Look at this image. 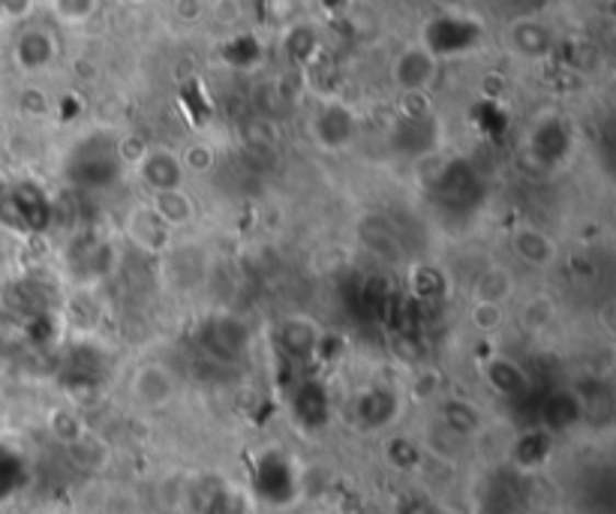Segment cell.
Here are the masks:
<instances>
[{"instance_id":"6da1fadb","label":"cell","mask_w":616,"mask_h":514,"mask_svg":"<svg viewBox=\"0 0 616 514\" xmlns=\"http://www.w3.org/2000/svg\"><path fill=\"white\" fill-rule=\"evenodd\" d=\"M175 395V376L166 364H141L133 374V398L139 400L141 407L157 410L166 407Z\"/></svg>"},{"instance_id":"7a4b0ae2","label":"cell","mask_w":616,"mask_h":514,"mask_svg":"<svg viewBox=\"0 0 616 514\" xmlns=\"http://www.w3.org/2000/svg\"><path fill=\"white\" fill-rule=\"evenodd\" d=\"M139 169L145 184H148L153 193L184 187V165H181V157L166 151V148H153V151L141 153Z\"/></svg>"},{"instance_id":"3957f363","label":"cell","mask_w":616,"mask_h":514,"mask_svg":"<svg viewBox=\"0 0 616 514\" xmlns=\"http://www.w3.org/2000/svg\"><path fill=\"white\" fill-rule=\"evenodd\" d=\"M433 72H436V64H433L431 52L424 48H409L403 52L395 64V82L407 91V94H419L431 84Z\"/></svg>"},{"instance_id":"277c9868","label":"cell","mask_w":616,"mask_h":514,"mask_svg":"<svg viewBox=\"0 0 616 514\" xmlns=\"http://www.w3.org/2000/svg\"><path fill=\"white\" fill-rule=\"evenodd\" d=\"M512 250L524 259L526 265H535V269H545L557 259L554 241H547L545 235L535 232V229H517L512 235Z\"/></svg>"},{"instance_id":"5b68a950","label":"cell","mask_w":616,"mask_h":514,"mask_svg":"<svg viewBox=\"0 0 616 514\" xmlns=\"http://www.w3.org/2000/svg\"><path fill=\"white\" fill-rule=\"evenodd\" d=\"M151 210L160 217V220L172 229V226H184V222L193 220V199L186 196L184 187H175V190H160V193H153V205Z\"/></svg>"},{"instance_id":"8992f818","label":"cell","mask_w":616,"mask_h":514,"mask_svg":"<svg viewBox=\"0 0 616 514\" xmlns=\"http://www.w3.org/2000/svg\"><path fill=\"white\" fill-rule=\"evenodd\" d=\"M514 283H512V274L500 265H490L478 274L476 286H472V295H476V301H484V305H505V298L512 295Z\"/></svg>"},{"instance_id":"52a82bcc","label":"cell","mask_w":616,"mask_h":514,"mask_svg":"<svg viewBox=\"0 0 616 514\" xmlns=\"http://www.w3.org/2000/svg\"><path fill=\"white\" fill-rule=\"evenodd\" d=\"M55 55V46L43 31H31L19 39V60H22L27 70H36V67H46L48 60Z\"/></svg>"},{"instance_id":"ba28073f","label":"cell","mask_w":616,"mask_h":514,"mask_svg":"<svg viewBox=\"0 0 616 514\" xmlns=\"http://www.w3.org/2000/svg\"><path fill=\"white\" fill-rule=\"evenodd\" d=\"M166 229H169V226H166L151 208H139V214L133 217V235H136L145 247H151V250L163 244Z\"/></svg>"},{"instance_id":"9c48e42d","label":"cell","mask_w":616,"mask_h":514,"mask_svg":"<svg viewBox=\"0 0 616 514\" xmlns=\"http://www.w3.org/2000/svg\"><path fill=\"white\" fill-rule=\"evenodd\" d=\"M514 43H517V48H524L526 55H541L547 48V34L538 24L524 22L514 27Z\"/></svg>"},{"instance_id":"30bf717a","label":"cell","mask_w":616,"mask_h":514,"mask_svg":"<svg viewBox=\"0 0 616 514\" xmlns=\"http://www.w3.org/2000/svg\"><path fill=\"white\" fill-rule=\"evenodd\" d=\"M181 165H184V172H208L210 165H214V151H210L208 145H193V148H186L181 153Z\"/></svg>"},{"instance_id":"8fae6325","label":"cell","mask_w":616,"mask_h":514,"mask_svg":"<svg viewBox=\"0 0 616 514\" xmlns=\"http://www.w3.org/2000/svg\"><path fill=\"white\" fill-rule=\"evenodd\" d=\"M469 319H472V325H476L478 331H493V328L500 325V319H502L500 305H484V301H476Z\"/></svg>"},{"instance_id":"7c38bea8","label":"cell","mask_w":616,"mask_h":514,"mask_svg":"<svg viewBox=\"0 0 616 514\" xmlns=\"http://www.w3.org/2000/svg\"><path fill=\"white\" fill-rule=\"evenodd\" d=\"M96 0H55V10L67 19V22H82L93 12Z\"/></svg>"}]
</instances>
